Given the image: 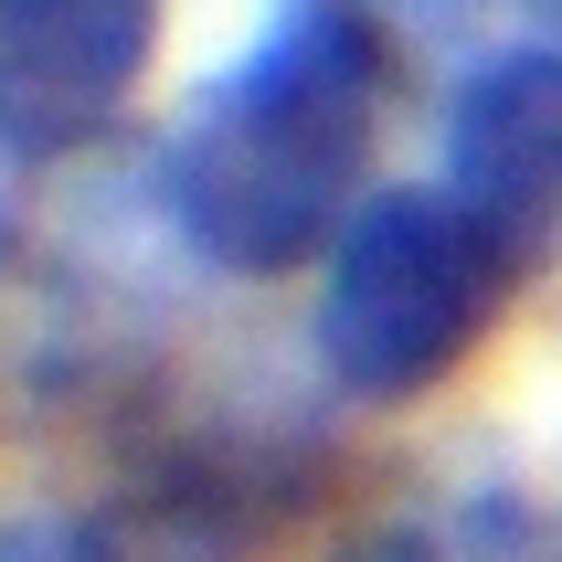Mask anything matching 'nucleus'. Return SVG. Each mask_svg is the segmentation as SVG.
Returning a JSON list of instances; mask_svg holds the SVG:
<instances>
[{"label":"nucleus","mask_w":562,"mask_h":562,"mask_svg":"<svg viewBox=\"0 0 562 562\" xmlns=\"http://www.w3.org/2000/svg\"><path fill=\"white\" fill-rule=\"evenodd\" d=\"M382 32L361 0H277V22L191 95L159 149V202L181 245L223 277H286L361 202V159L382 127Z\"/></svg>","instance_id":"1"},{"label":"nucleus","mask_w":562,"mask_h":562,"mask_svg":"<svg viewBox=\"0 0 562 562\" xmlns=\"http://www.w3.org/2000/svg\"><path fill=\"white\" fill-rule=\"evenodd\" d=\"M509 277H520V245H499L457 191H372L329 245L318 372L350 404H414L488 340Z\"/></svg>","instance_id":"2"},{"label":"nucleus","mask_w":562,"mask_h":562,"mask_svg":"<svg viewBox=\"0 0 562 562\" xmlns=\"http://www.w3.org/2000/svg\"><path fill=\"white\" fill-rule=\"evenodd\" d=\"M159 54V0H0V149L64 159Z\"/></svg>","instance_id":"3"},{"label":"nucleus","mask_w":562,"mask_h":562,"mask_svg":"<svg viewBox=\"0 0 562 562\" xmlns=\"http://www.w3.org/2000/svg\"><path fill=\"white\" fill-rule=\"evenodd\" d=\"M446 191L499 245L562 234V43H509L446 95Z\"/></svg>","instance_id":"4"},{"label":"nucleus","mask_w":562,"mask_h":562,"mask_svg":"<svg viewBox=\"0 0 562 562\" xmlns=\"http://www.w3.org/2000/svg\"><path fill=\"white\" fill-rule=\"evenodd\" d=\"M297 509V477L266 446H191L159 457L149 477H127L117 499H95L75 520L86 562H255Z\"/></svg>","instance_id":"5"},{"label":"nucleus","mask_w":562,"mask_h":562,"mask_svg":"<svg viewBox=\"0 0 562 562\" xmlns=\"http://www.w3.org/2000/svg\"><path fill=\"white\" fill-rule=\"evenodd\" d=\"M361 562H562V520L531 499H446L436 520H404V531H372Z\"/></svg>","instance_id":"6"},{"label":"nucleus","mask_w":562,"mask_h":562,"mask_svg":"<svg viewBox=\"0 0 562 562\" xmlns=\"http://www.w3.org/2000/svg\"><path fill=\"white\" fill-rule=\"evenodd\" d=\"M0 562H86L75 531H0Z\"/></svg>","instance_id":"7"}]
</instances>
